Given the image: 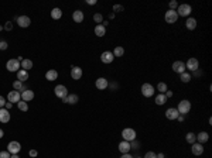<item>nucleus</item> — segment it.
<instances>
[{
	"mask_svg": "<svg viewBox=\"0 0 212 158\" xmlns=\"http://www.w3.org/2000/svg\"><path fill=\"white\" fill-rule=\"evenodd\" d=\"M95 34H96L98 37H103L106 34V28L102 26V24H98L96 27H95Z\"/></svg>",
	"mask_w": 212,
	"mask_h": 158,
	"instance_id": "nucleus-31",
	"label": "nucleus"
},
{
	"mask_svg": "<svg viewBox=\"0 0 212 158\" xmlns=\"http://www.w3.org/2000/svg\"><path fill=\"white\" fill-rule=\"evenodd\" d=\"M17 24H19V27L21 28H27L30 24H31V20H30V17H27V16H20V17H17Z\"/></svg>",
	"mask_w": 212,
	"mask_h": 158,
	"instance_id": "nucleus-10",
	"label": "nucleus"
},
{
	"mask_svg": "<svg viewBox=\"0 0 212 158\" xmlns=\"http://www.w3.org/2000/svg\"><path fill=\"white\" fill-rule=\"evenodd\" d=\"M10 158H20V157H19V155H17V154H13V155H11V157H10Z\"/></svg>",
	"mask_w": 212,
	"mask_h": 158,
	"instance_id": "nucleus-58",
	"label": "nucleus"
},
{
	"mask_svg": "<svg viewBox=\"0 0 212 158\" xmlns=\"http://www.w3.org/2000/svg\"><path fill=\"white\" fill-rule=\"evenodd\" d=\"M7 99H9V102H11V103H19L20 100H21L20 92L19 90H11V92H9V95H7Z\"/></svg>",
	"mask_w": 212,
	"mask_h": 158,
	"instance_id": "nucleus-11",
	"label": "nucleus"
},
{
	"mask_svg": "<svg viewBox=\"0 0 212 158\" xmlns=\"http://www.w3.org/2000/svg\"><path fill=\"white\" fill-rule=\"evenodd\" d=\"M7 42L6 41H0V50H2V51H5V50H7Z\"/></svg>",
	"mask_w": 212,
	"mask_h": 158,
	"instance_id": "nucleus-44",
	"label": "nucleus"
},
{
	"mask_svg": "<svg viewBox=\"0 0 212 158\" xmlns=\"http://www.w3.org/2000/svg\"><path fill=\"white\" fill-rule=\"evenodd\" d=\"M157 158H164V154L160 153V154H157Z\"/></svg>",
	"mask_w": 212,
	"mask_h": 158,
	"instance_id": "nucleus-57",
	"label": "nucleus"
},
{
	"mask_svg": "<svg viewBox=\"0 0 212 158\" xmlns=\"http://www.w3.org/2000/svg\"><path fill=\"white\" fill-rule=\"evenodd\" d=\"M178 116H180V113H178V110H177L175 107H170V109L166 110V117L168 120H177Z\"/></svg>",
	"mask_w": 212,
	"mask_h": 158,
	"instance_id": "nucleus-12",
	"label": "nucleus"
},
{
	"mask_svg": "<svg viewBox=\"0 0 212 158\" xmlns=\"http://www.w3.org/2000/svg\"><path fill=\"white\" fill-rule=\"evenodd\" d=\"M102 26H103V27H108V26H109V21H108V20H103V23H102Z\"/></svg>",
	"mask_w": 212,
	"mask_h": 158,
	"instance_id": "nucleus-52",
	"label": "nucleus"
},
{
	"mask_svg": "<svg viewBox=\"0 0 212 158\" xmlns=\"http://www.w3.org/2000/svg\"><path fill=\"white\" fill-rule=\"evenodd\" d=\"M136 158H142V157H136Z\"/></svg>",
	"mask_w": 212,
	"mask_h": 158,
	"instance_id": "nucleus-60",
	"label": "nucleus"
},
{
	"mask_svg": "<svg viewBox=\"0 0 212 158\" xmlns=\"http://www.w3.org/2000/svg\"><path fill=\"white\" fill-rule=\"evenodd\" d=\"M154 86L151 84H143L142 85V95H143L144 98H151L153 95H154Z\"/></svg>",
	"mask_w": 212,
	"mask_h": 158,
	"instance_id": "nucleus-4",
	"label": "nucleus"
},
{
	"mask_svg": "<svg viewBox=\"0 0 212 158\" xmlns=\"http://www.w3.org/2000/svg\"><path fill=\"white\" fill-rule=\"evenodd\" d=\"M28 79V71H24V69H20L17 72V81L20 82H26Z\"/></svg>",
	"mask_w": 212,
	"mask_h": 158,
	"instance_id": "nucleus-26",
	"label": "nucleus"
},
{
	"mask_svg": "<svg viewBox=\"0 0 212 158\" xmlns=\"http://www.w3.org/2000/svg\"><path fill=\"white\" fill-rule=\"evenodd\" d=\"M168 7H170L168 10H177V7H178V3H177L175 0H171L170 3H168Z\"/></svg>",
	"mask_w": 212,
	"mask_h": 158,
	"instance_id": "nucleus-39",
	"label": "nucleus"
},
{
	"mask_svg": "<svg viewBox=\"0 0 212 158\" xmlns=\"http://www.w3.org/2000/svg\"><path fill=\"white\" fill-rule=\"evenodd\" d=\"M95 86H96L99 90H103L109 86V82H108V79L106 78H98L96 82H95Z\"/></svg>",
	"mask_w": 212,
	"mask_h": 158,
	"instance_id": "nucleus-18",
	"label": "nucleus"
},
{
	"mask_svg": "<svg viewBox=\"0 0 212 158\" xmlns=\"http://www.w3.org/2000/svg\"><path fill=\"white\" fill-rule=\"evenodd\" d=\"M13 107V103L11 102H6V105H5V109H7V110H10Z\"/></svg>",
	"mask_w": 212,
	"mask_h": 158,
	"instance_id": "nucleus-46",
	"label": "nucleus"
},
{
	"mask_svg": "<svg viewBox=\"0 0 212 158\" xmlns=\"http://www.w3.org/2000/svg\"><path fill=\"white\" fill-rule=\"evenodd\" d=\"M154 102H156L157 106H163V105L167 102L166 95H164V93H158V95L156 96V99H154Z\"/></svg>",
	"mask_w": 212,
	"mask_h": 158,
	"instance_id": "nucleus-25",
	"label": "nucleus"
},
{
	"mask_svg": "<svg viewBox=\"0 0 212 158\" xmlns=\"http://www.w3.org/2000/svg\"><path fill=\"white\" fill-rule=\"evenodd\" d=\"M109 19H115V13H109Z\"/></svg>",
	"mask_w": 212,
	"mask_h": 158,
	"instance_id": "nucleus-55",
	"label": "nucleus"
},
{
	"mask_svg": "<svg viewBox=\"0 0 212 158\" xmlns=\"http://www.w3.org/2000/svg\"><path fill=\"white\" fill-rule=\"evenodd\" d=\"M157 90H158V93H166L167 90H168L167 84H164V82H158V84H157Z\"/></svg>",
	"mask_w": 212,
	"mask_h": 158,
	"instance_id": "nucleus-35",
	"label": "nucleus"
},
{
	"mask_svg": "<svg viewBox=\"0 0 212 158\" xmlns=\"http://www.w3.org/2000/svg\"><path fill=\"white\" fill-rule=\"evenodd\" d=\"M11 157V154L9 151H0V158H10Z\"/></svg>",
	"mask_w": 212,
	"mask_h": 158,
	"instance_id": "nucleus-43",
	"label": "nucleus"
},
{
	"mask_svg": "<svg viewBox=\"0 0 212 158\" xmlns=\"http://www.w3.org/2000/svg\"><path fill=\"white\" fill-rule=\"evenodd\" d=\"M5 30L6 31H11V30H13V23H11V21H7V23L5 24Z\"/></svg>",
	"mask_w": 212,
	"mask_h": 158,
	"instance_id": "nucleus-42",
	"label": "nucleus"
},
{
	"mask_svg": "<svg viewBox=\"0 0 212 158\" xmlns=\"http://www.w3.org/2000/svg\"><path fill=\"white\" fill-rule=\"evenodd\" d=\"M20 96H21V100H24V102H30V100L34 99V92L27 89V90H24V92L20 93Z\"/></svg>",
	"mask_w": 212,
	"mask_h": 158,
	"instance_id": "nucleus-20",
	"label": "nucleus"
},
{
	"mask_svg": "<svg viewBox=\"0 0 212 158\" xmlns=\"http://www.w3.org/2000/svg\"><path fill=\"white\" fill-rule=\"evenodd\" d=\"M113 59H115V56H113V54H112L111 51L102 52L101 61L103 62V64H112V62H113Z\"/></svg>",
	"mask_w": 212,
	"mask_h": 158,
	"instance_id": "nucleus-13",
	"label": "nucleus"
},
{
	"mask_svg": "<svg viewBox=\"0 0 212 158\" xmlns=\"http://www.w3.org/2000/svg\"><path fill=\"white\" fill-rule=\"evenodd\" d=\"M5 105H6V99L3 98V96H0V109L5 107Z\"/></svg>",
	"mask_w": 212,
	"mask_h": 158,
	"instance_id": "nucleus-45",
	"label": "nucleus"
},
{
	"mask_svg": "<svg viewBox=\"0 0 212 158\" xmlns=\"http://www.w3.org/2000/svg\"><path fill=\"white\" fill-rule=\"evenodd\" d=\"M54 93H55L57 98H65V96H68V89L65 88L64 85H57L55 88H54Z\"/></svg>",
	"mask_w": 212,
	"mask_h": 158,
	"instance_id": "nucleus-9",
	"label": "nucleus"
},
{
	"mask_svg": "<svg viewBox=\"0 0 212 158\" xmlns=\"http://www.w3.org/2000/svg\"><path fill=\"white\" fill-rule=\"evenodd\" d=\"M177 14H178V17H187V16H189L191 14V11H192V7L189 5H178V7H177Z\"/></svg>",
	"mask_w": 212,
	"mask_h": 158,
	"instance_id": "nucleus-3",
	"label": "nucleus"
},
{
	"mask_svg": "<svg viewBox=\"0 0 212 158\" xmlns=\"http://www.w3.org/2000/svg\"><path fill=\"white\" fill-rule=\"evenodd\" d=\"M3 137H5V133H3V130L0 129V138H3Z\"/></svg>",
	"mask_w": 212,
	"mask_h": 158,
	"instance_id": "nucleus-56",
	"label": "nucleus"
},
{
	"mask_svg": "<svg viewBox=\"0 0 212 158\" xmlns=\"http://www.w3.org/2000/svg\"><path fill=\"white\" fill-rule=\"evenodd\" d=\"M20 68L21 66H20V62L17 59H9L7 64H6V69L9 72H19Z\"/></svg>",
	"mask_w": 212,
	"mask_h": 158,
	"instance_id": "nucleus-6",
	"label": "nucleus"
},
{
	"mask_svg": "<svg viewBox=\"0 0 212 158\" xmlns=\"http://www.w3.org/2000/svg\"><path fill=\"white\" fill-rule=\"evenodd\" d=\"M72 20L75 23H82L83 21V11L81 10H75L74 14H72Z\"/></svg>",
	"mask_w": 212,
	"mask_h": 158,
	"instance_id": "nucleus-22",
	"label": "nucleus"
},
{
	"mask_svg": "<svg viewBox=\"0 0 212 158\" xmlns=\"http://www.w3.org/2000/svg\"><path fill=\"white\" fill-rule=\"evenodd\" d=\"M130 148H132V150H137V148H140V143H139V141H136V140L130 141Z\"/></svg>",
	"mask_w": 212,
	"mask_h": 158,
	"instance_id": "nucleus-38",
	"label": "nucleus"
},
{
	"mask_svg": "<svg viewBox=\"0 0 212 158\" xmlns=\"http://www.w3.org/2000/svg\"><path fill=\"white\" fill-rule=\"evenodd\" d=\"M51 17H52L54 20H60L61 17H62V11H61V9L55 7V9L51 10Z\"/></svg>",
	"mask_w": 212,
	"mask_h": 158,
	"instance_id": "nucleus-30",
	"label": "nucleus"
},
{
	"mask_svg": "<svg viewBox=\"0 0 212 158\" xmlns=\"http://www.w3.org/2000/svg\"><path fill=\"white\" fill-rule=\"evenodd\" d=\"M86 3L89 6H93V5H96V0H86Z\"/></svg>",
	"mask_w": 212,
	"mask_h": 158,
	"instance_id": "nucleus-49",
	"label": "nucleus"
},
{
	"mask_svg": "<svg viewBox=\"0 0 212 158\" xmlns=\"http://www.w3.org/2000/svg\"><path fill=\"white\" fill-rule=\"evenodd\" d=\"M20 66H21V69H24V71H30L33 68V61L31 59H23L20 62Z\"/></svg>",
	"mask_w": 212,
	"mask_h": 158,
	"instance_id": "nucleus-27",
	"label": "nucleus"
},
{
	"mask_svg": "<svg viewBox=\"0 0 212 158\" xmlns=\"http://www.w3.org/2000/svg\"><path fill=\"white\" fill-rule=\"evenodd\" d=\"M109 86L112 88V90H113V89H117V84H111Z\"/></svg>",
	"mask_w": 212,
	"mask_h": 158,
	"instance_id": "nucleus-53",
	"label": "nucleus"
},
{
	"mask_svg": "<svg viewBox=\"0 0 212 158\" xmlns=\"http://www.w3.org/2000/svg\"><path fill=\"white\" fill-rule=\"evenodd\" d=\"M177 120H178V121H184V116H182V114H180V116L177 117Z\"/></svg>",
	"mask_w": 212,
	"mask_h": 158,
	"instance_id": "nucleus-54",
	"label": "nucleus"
},
{
	"mask_svg": "<svg viewBox=\"0 0 212 158\" xmlns=\"http://www.w3.org/2000/svg\"><path fill=\"white\" fill-rule=\"evenodd\" d=\"M28 154H30V157H37L38 155V153L36 151V150H30V153Z\"/></svg>",
	"mask_w": 212,
	"mask_h": 158,
	"instance_id": "nucleus-47",
	"label": "nucleus"
},
{
	"mask_svg": "<svg viewBox=\"0 0 212 158\" xmlns=\"http://www.w3.org/2000/svg\"><path fill=\"white\" fill-rule=\"evenodd\" d=\"M185 141L188 143V144H194L195 141H197V134H194V133H187V135H185Z\"/></svg>",
	"mask_w": 212,
	"mask_h": 158,
	"instance_id": "nucleus-33",
	"label": "nucleus"
},
{
	"mask_svg": "<svg viewBox=\"0 0 212 158\" xmlns=\"http://www.w3.org/2000/svg\"><path fill=\"white\" fill-rule=\"evenodd\" d=\"M208 140H209V135H208L207 131H201L199 134H197V141H198L199 144H204V143H207Z\"/></svg>",
	"mask_w": 212,
	"mask_h": 158,
	"instance_id": "nucleus-23",
	"label": "nucleus"
},
{
	"mask_svg": "<svg viewBox=\"0 0 212 158\" xmlns=\"http://www.w3.org/2000/svg\"><path fill=\"white\" fill-rule=\"evenodd\" d=\"M120 158H134V157H132V155L127 153V154H122V157H120Z\"/></svg>",
	"mask_w": 212,
	"mask_h": 158,
	"instance_id": "nucleus-51",
	"label": "nucleus"
},
{
	"mask_svg": "<svg viewBox=\"0 0 212 158\" xmlns=\"http://www.w3.org/2000/svg\"><path fill=\"white\" fill-rule=\"evenodd\" d=\"M192 74H194V76H201V75H202V72L197 69V71H195V72H192Z\"/></svg>",
	"mask_w": 212,
	"mask_h": 158,
	"instance_id": "nucleus-50",
	"label": "nucleus"
},
{
	"mask_svg": "<svg viewBox=\"0 0 212 158\" xmlns=\"http://www.w3.org/2000/svg\"><path fill=\"white\" fill-rule=\"evenodd\" d=\"M136 130L134 129H130V127H127V129H123V131H122V137H123V140L125 141H133V140H136Z\"/></svg>",
	"mask_w": 212,
	"mask_h": 158,
	"instance_id": "nucleus-2",
	"label": "nucleus"
},
{
	"mask_svg": "<svg viewBox=\"0 0 212 158\" xmlns=\"http://www.w3.org/2000/svg\"><path fill=\"white\" fill-rule=\"evenodd\" d=\"M185 27L188 28V30H195V27H197V20L194 19V17H189L187 21H185Z\"/></svg>",
	"mask_w": 212,
	"mask_h": 158,
	"instance_id": "nucleus-28",
	"label": "nucleus"
},
{
	"mask_svg": "<svg viewBox=\"0 0 212 158\" xmlns=\"http://www.w3.org/2000/svg\"><path fill=\"white\" fill-rule=\"evenodd\" d=\"M71 78L74 79V81H79V79L82 78V68L72 66V69H71Z\"/></svg>",
	"mask_w": 212,
	"mask_h": 158,
	"instance_id": "nucleus-16",
	"label": "nucleus"
},
{
	"mask_svg": "<svg viewBox=\"0 0 212 158\" xmlns=\"http://www.w3.org/2000/svg\"><path fill=\"white\" fill-rule=\"evenodd\" d=\"M112 54H113V56H123L125 55V48L123 47H116Z\"/></svg>",
	"mask_w": 212,
	"mask_h": 158,
	"instance_id": "nucleus-34",
	"label": "nucleus"
},
{
	"mask_svg": "<svg viewBox=\"0 0 212 158\" xmlns=\"http://www.w3.org/2000/svg\"><path fill=\"white\" fill-rule=\"evenodd\" d=\"M199 68V61L197 58H189L185 62V69H188L189 72H195Z\"/></svg>",
	"mask_w": 212,
	"mask_h": 158,
	"instance_id": "nucleus-5",
	"label": "nucleus"
},
{
	"mask_svg": "<svg viewBox=\"0 0 212 158\" xmlns=\"http://www.w3.org/2000/svg\"><path fill=\"white\" fill-rule=\"evenodd\" d=\"M120 11H123V6L122 5H115L113 6V13H120Z\"/></svg>",
	"mask_w": 212,
	"mask_h": 158,
	"instance_id": "nucleus-40",
	"label": "nucleus"
},
{
	"mask_svg": "<svg viewBox=\"0 0 212 158\" xmlns=\"http://www.w3.org/2000/svg\"><path fill=\"white\" fill-rule=\"evenodd\" d=\"M17 106H19V109L21 112H27L28 110V105H27V102H24V100H20V102L17 103Z\"/></svg>",
	"mask_w": 212,
	"mask_h": 158,
	"instance_id": "nucleus-36",
	"label": "nucleus"
},
{
	"mask_svg": "<svg viewBox=\"0 0 212 158\" xmlns=\"http://www.w3.org/2000/svg\"><path fill=\"white\" fill-rule=\"evenodd\" d=\"M173 71L177 72V74L185 72V62H182V61H175L174 64H173Z\"/></svg>",
	"mask_w": 212,
	"mask_h": 158,
	"instance_id": "nucleus-15",
	"label": "nucleus"
},
{
	"mask_svg": "<svg viewBox=\"0 0 212 158\" xmlns=\"http://www.w3.org/2000/svg\"><path fill=\"white\" fill-rule=\"evenodd\" d=\"M130 150H132V148H130V143H129V141H125V140H123V141L119 144V151L122 154H127Z\"/></svg>",
	"mask_w": 212,
	"mask_h": 158,
	"instance_id": "nucleus-21",
	"label": "nucleus"
},
{
	"mask_svg": "<svg viewBox=\"0 0 212 158\" xmlns=\"http://www.w3.org/2000/svg\"><path fill=\"white\" fill-rule=\"evenodd\" d=\"M180 79L182 84H188L189 81L192 79V75L189 74V72H182V74H180Z\"/></svg>",
	"mask_w": 212,
	"mask_h": 158,
	"instance_id": "nucleus-32",
	"label": "nucleus"
},
{
	"mask_svg": "<svg viewBox=\"0 0 212 158\" xmlns=\"http://www.w3.org/2000/svg\"><path fill=\"white\" fill-rule=\"evenodd\" d=\"M164 20H166V23H168V24H174V23H177V20H178V14H177L175 10H168V11H166Z\"/></svg>",
	"mask_w": 212,
	"mask_h": 158,
	"instance_id": "nucleus-7",
	"label": "nucleus"
},
{
	"mask_svg": "<svg viewBox=\"0 0 212 158\" xmlns=\"http://www.w3.org/2000/svg\"><path fill=\"white\" fill-rule=\"evenodd\" d=\"M192 147H191V153L194 154V155H202L204 154V144H199V143H194V144H191Z\"/></svg>",
	"mask_w": 212,
	"mask_h": 158,
	"instance_id": "nucleus-17",
	"label": "nucleus"
},
{
	"mask_svg": "<svg viewBox=\"0 0 212 158\" xmlns=\"http://www.w3.org/2000/svg\"><path fill=\"white\" fill-rule=\"evenodd\" d=\"M45 78H47V81L52 82V81H55V79L58 78V72H57L55 69H50V71H47Z\"/></svg>",
	"mask_w": 212,
	"mask_h": 158,
	"instance_id": "nucleus-24",
	"label": "nucleus"
},
{
	"mask_svg": "<svg viewBox=\"0 0 212 158\" xmlns=\"http://www.w3.org/2000/svg\"><path fill=\"white\" fill-rule=\"evenodd\" d=\"M175 109L178 110V113H181L182 116H185V114L189 113V110H191V102L187 100V99H184V100H181V102L178 103V106L175 107Z\"/></svg>",
	"mask_w": 212,
	"mask_h": 158,
	"instance_id": "nucleus-1",
	"label": "nucleus"
},
{
	"mask_svg": "<svg viewBox=\"0 0 212 158\" xmlns=\"http://www.w3.org/2000/svg\"><path fill=\"white\" fill-rule=\"evenodd\" d=\"M143 158H157V154L154 153V151H147Z\"/></svg>",
	"mask_w": 212,
	"mask_h": 158,
	"instance_id": "nucleus-41",
	"label": "nucleus"
},
{
	"mask_svg": "<svg viewBox=\"0 0 212 158\" xmlns=\"http://www.w3.org/2000/svg\"><path fill=\"white\" fill-rule=\"evenodd\" d=\"M93 21L98 23V24L103 23V16H102L101 13H95V14H93Z\"/></svg>",
	"mask_w": 212,
	"mask_h": 158,
	"instance_id": "nucleus-37",
	"label": "nucleus"
},
{
	"mask_svg": "<svg viewBox=\"0 0 212 158\" xmlns=\"http://www.w3.org/2000/svg\"><path fill=\"white\" fill-rule=\"evenodd\" d=\"M62 102H64V103H68V105H76V103L79 102V98H78V95H75V93H71V95H68V96L62 98Z\"/></svg>",
	"mask_w": 212,
	"mask_h": 158,
	"instance_id": "nucleus-14",
	"label": "nucleus"
},
{
	"mask_svg": "<svg viewBox=\"0 0 212 158\" xmlns=\"http://www.w3.org/2000/svg\"><path fill=\"white\" fill-rule=\"evenodd\" d=\"M7 151H9L11 155L13 154H19L21 151V145H20L19 141H10L7 144Z\"/></svg>",
	"mask_w": 212,
	"mask_h": 158,
	"instance_id": "nucleus-8",
	"label": "nucleus"
},
{
	"mask_svg": "<svg viewBox=\"0 0 212 158\" xmlns=\"http://www.w3.org/2000/svg\"><path fill=\"white\" fill-rule=\"evenodd\" d=\"M0 121L2 123H9L10 121V112L5 107L0 109Z\"/></svg>",
	"mask_w": 212,
	"mask_h": 158,
	"instance_id": "nucleus-19",
	"label": "nucleus"
},
{
	"mask_svg": "<svg viewBox=\"0 0 212 158\" xmlns=\"http://www.w3.org/2000/svg\"><path fill=\"white\" fill-rule=\"evenodd\" d=\"M13 88H14V90H19L20 93L21 92H24V90H27V88L23 85V82H20V81H14L13 82Z\"/></svg>",
	"mask_w": 212,
	"mask_h": 158,
	"instance_id": "nucleus-29",
	"label": "nucleus"
},
{
	"mask_svg": "<svg viewBox=\"0 0 212 158\" xmlns=\"http://www.w3.org/2000/svg\"><path fill=\"white\" fill-rule=\"evenodd\" d=\"M164 95H166V98L167 99H170V98H173V92H171V90H167L166 93H164Z\"/></svg>",
	"mask_w": 212,
	"mask_h": 158,
	"instance_id": "nucleus-48",
	"label": "nucleus"
},
{
	"mask_svg": "<svg viewBox=\"0 0 212 158\" xmlns=\"http://www.w3.org/2000/svg\"><path fill=\"white\" fill-rule=\"evenodd\" d=\"M2 30H3V27H2V26H0V31H2Z\"/></svg>",
	"mask_w": 212,
	"mask_h": 158,
	"instance_id": "nucleus-59",
	"label": "nucleus"
}]
</instances>
